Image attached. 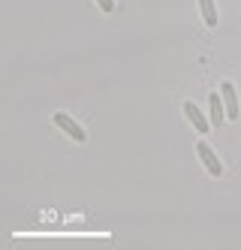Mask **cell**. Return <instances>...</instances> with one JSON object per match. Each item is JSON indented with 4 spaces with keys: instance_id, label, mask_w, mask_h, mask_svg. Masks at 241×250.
Masks as SVG:
<instances>
[{
    "instance_id": "1",
    "label": "cell",
    "mask_w": 241,
    "mask_h": 250,
    "mask_svg": "<svg viewBox=\"0 0 241 250\" xmlns=\"http://www.w3.org/2000/svg\"><path fill=\"white\" fill-rule=\"evenodd\" d=\"M196 154H199V160H202V163H205L208 175H214V178H220V175H223V163L217 160V154L211 151V145H208V142H199V145H196Z\"/></svg>"
},
{
    "instance_id": "2",
    "label": "cell",
    "mask_w": 241,
    "mask_h": 250,
    "mask_svg": "<svg viewBox=\"0 0 241 250\" xmlns=\"http://www.w3.org/2000/svg\"><path fill=\"white\" fill-rule=\"evenodd\" d=\"M54 124H58V127L69 136V139H76V142H88V133L79 127V124L76 121H72L66 112H54Z\"/></svg>"
},
{
    "instance_id": "3",
    "label": "cell",
    "mask_w": 241,
    "mask_h": 250,
    "mask_svg": "<svg viewBox=\"0 0 241 250\" xmlns=\"http://www.w3.org/2000/svg\"><path fill=\"white\" fill-rule=\"evenodd\" d=\"M184 115H187V121L193 124L199 133H208V130H211V121L199 112V105H196V103H184Z\"/></svg>"
},
{
    "instance_id": "4",
    "label": "cell",
    "mask_w": 241,
    "mask_h": 250,
    "mask_svg": "<svg viewBox=\"0 0 241 250\" xmlns=\"http://www.w3.org/2000/svg\"><path fill=\"white\" fill-rule=\"evenodd\" d=\"M220 97H223V105H226V118H238V97L229 82L220 84Z\"/></svg>"
},
{
    "instance_id": "5",
    "label": "cell",
    "mask_w": 241,
    "mask_h": 250,
    "mask_svg": "<svg viewBox=\"0 0 241 250\" xmlns=\"http://www.w3.org/2000/svg\"><path fill=\"white\" fill-rule=\"evenodd\" d=\"M208 105H211V127H220V124H223V112H226L223 97L211 94V97H208Z\"/></svg>"
},
{
    "instance_id": "6",
    "label": "cell",
    "mask_w": 241,
    "mask_h": 250,
    "mask_svg": "<svg viewBox=\"0 0 241 250\" xmlns=\"http://www.w3.org/2000/svg\"><path fill=\"white\" fill-rule=\"evenodd\" d=\"M199 9H202L205 24L208 27H217V6H214V0H199Z\"/></svg>"
},
{
    "instance_id": "7",
    "label": "cell",
    "mask_w": 241,
    "mask_h": 250,
    "mask_svg": "<svg viewBox=\"0 0 241 250\" xmlns=\"http://www.w3.org/2000/svg\"><path fill=\"white\" fill-rule=\"evenodd\" d=\"M97 3H100L103 12H112V9H115V0H97Z\"/></svg>"
}]
</instances>
